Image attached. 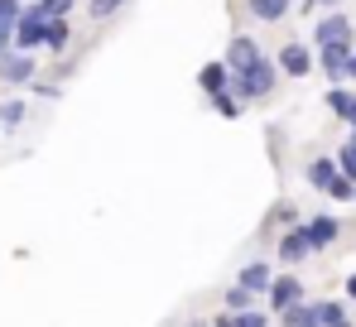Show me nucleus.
Returning a JSON list of instances; mask_svg holds the SVG:
<instances>
[{"label":"nucleus","instance_id":"25","mask_svg":"<svg viewBox=\"0 0 356 327\" xmlns=\"http://www.w3.org/2000/svg\"><path fill=\"white\" fill-rule=\"evenodd\" d=\"M265 323H270L265 313H250V308H245V313H236V327H265Z\"/></svg>","mask_w":356,"mask_h":327},{"label":"nucleus","instance_id":"16","mask_svg":"<svg viewBox=\"0 0 356 327\" xmlns=\"http://www.w3.org/2000/svg\"><path fill=\"white\" fill-rule=\"evenodd\" d=\"M67 39H72L67 19H49V29H44V49H54V54H63V49H67Z\"/></svg>","mask_w":356,"mask_h":327},{"label":"nucleus","instance_id":"2","mask_svg":"<svg viewBox=\"0 0 356 327\" xmlns=\"http://www.w3.org/2000/svg\"><path fill=\"white\" fill-rule=\"evenodd\" d=\"M337 44H356V29H352V15L342 10H323V19L313 24V49H337Z\"/></svg>","mask_w":356,"mask_h":327},{"label":"nucleus","instance_id":"19","mask_svg":"<svg viewBox=\"0 0 356 327\" xmlns=\"http://www.w3.org/2000/svg\"><path fill=\"white\" fill-rule=\"evenodd\" d=\"M327 198H337V202H356V178L337 173V178L327 183Z\"/></svg>","mask_w":356,"mask_h":327},{"label":"nucleus","instance_id":"5","mask_svg":"<svg viewBox=\"0 0 356 327\" xmlns=\"http://www.w3.org/2000/svg\"><path fill=\"white\" fill-rule=\"evenodd\" d=\"M197 92H202V97H222V92H232V67H227V58L197 67Z\"/></svg>","mask_w":356,"mask_h":327},{"label":"nucleus","instance_id":"31","mask_svg":"<svg viewBox=\"0 0 356 327\" xmlns=\"http://www.w3.org/2000/svg\"><path fill=\"white\" fill-rule=\"evenodd\" d=\"M337 327H352V318H342V323H337Z\"/></svg>","mask_w":356,"mask_h":327},{"label":"nucleus","instance_id":"23","mask_svg":"<svg viewBox=\"0 0 356 327\" xmlns=\"http://www.w3.org/2000/svg\"><path fill=\"white\" fill-rule=\"evenodd\" d=\"M19 120H24V102H5V106H0V125H5V130H15Z\"/></svg>","mask_w":356,"mask_h":327},{"label":"nucleus","instance_id":"9","mask_svg":"<svg viewBox=\"0 0 356 327\" xmlns=\"http://www.w3.org/2000/svg\"><path fill=\"white\" fill-rule=\"evenodd\" d=\"M337 231H342V221L327 217V212H323V217H313V221H303V236H308V246H313V250L332 246V241H337Z\"/></svg>","mask_w":356,"mask_h":327},{"label":"nucleus","instance_id":"8","mask_svg":"<svg viewBox=\"0 0 356 327\" xmlns=\"http://www.w3.org/2000/svg\"><path fill=\"white\" fill-rule=\"evenodd\" d=\"M352 54H356V44H337V49H323V54H318V63H323V72H327L332 82H347Z\"/></svg>","mask_w":356,"mask_h":327},{"label":"nucleus","instance_id":"18","mask_svg":"<svg viewBox=\"0 0 356 327\" xmlns=\"http://www.w3.org/2000/svg\"><path fill=\"white\" fill-rule=\"evenodd\" d=\"M212 106H217V115H227V120H241L245 102H241L236 92H222V97H212Z\"/></svg>","mask_w":356,"mask_h":327},{"label":"nucleus","instance_id":"6","mask_svg":"<svg viewBox=\"0 0 356 327\" xmlns=\"http://www.w3.org/2000/svg\"><path fill=\"white\" fill-rule=\"evenodd\" d=\"M294 303H303V284H298L294 274H275V284H270V308H275V313H289Z\"/></svg>","mask_w":356,"mask_h":327},{"label":"nucleus","instance_id":"26","mask_svg":"<svg viewBox=\"0 0 356 327\" xmlns=\"http://www.w3.org/2000/svg\"><path fill=\"white\" fill-rule=\"evenodd\" d=\"M332 5H342V0H303V5H298V10H303V15H308V19H313V10H332Z\"/></svg>","mask_w":356,"mask_h":327},{"label":"nucleus","instance_id":"10","mask_svg":"<svg viewBox=\"0 0 356 327\" xmlns=\"http://www.w3.org/2000/svg\"><path fill=\"white\" fill-rule=\"evenodd\" d=\"M241 289H250V294H270V284H275V270L265 265V260H255V265H245L236 279Z\"/></svg>","mask_w":356,"mask_h":327},{"label":"nucleus","instance_id":"4","mask_svg":"<svg viewBox=\"0 0 356 327\" xmlns=\"http://www.w3.org/2000/svg\"><path fill=\"white\" fill-rule=\"evenodd\" d=\"M34 77V54H24V49H10V54H0V82H10V87H24Z\"/></svg>","mask_w":356,"mask_h":327},{"label":"nucleus","instance_id":"14","mask_svg":"<svg viewBox=\"0 0 356 327\" xmlns=\"http://www.w3.org/2000/svg\"><path fill=\"white\" fill-rule=\"evenodd\" d=\"M337 173H342V168H337V154H332V159H313V164H308V183L323 188V193H327V183H332Z\"/></svg>","mask_w":356,"mask_h":327},{"label":"nucleus","instance_id":"22","mask_svg":"<svg viewBox=\"0 0 356 327\" xmlns=\"http://www.w3.org/2000/svg\"><path fill=\"white\" fill-rule=\"evenodd\" d=\"M342 318H347L342 303H318V327H337Z\"/></svg>","mask_w":356,"mask_h":327},{"label":"nucleus","instance_id":"1","mask_svg":"<svg viewBox=\"0 0 356 327\" xmlns=\"http://www.w3.org/2000/svg\"><path fill=\"white\" fill-rule=\"evenodd\" d=\"M227 67H232V92H236L245 106L275 97V87H280V63L260 54V44L250 34H236L227 44Z\"/></svg>","mask_w":356,"mask_h":327},{"label":"nucleus","instance_id":"21","mask_svg":"<svg viewBox=\"0 0 356 327\" xmlns=\"http://www.w3.org/2000/svg\"><path fill=\"white\" fill-rule=\"evenodd\" d=\"M120 5H125V0H87V15H92V19H111Z\"/></svg>","mask_w":356,"mask_h":327},{"label":"nucleus","instance_id":"12","mask_svg":"<svg viewBox=\"0 0 356 327\" xmlns=\"http://www.w3.org/2000/svg\"><path fill=\"white\" fill-rule=\"evenodd\" d=\"M289 5H294V0H245V10H250L260 24H275V19H284V15H289Z\"/></svg>","mask_w":356,"mask_h":327},{"label":"nucleus","instance_id":"17","mask_svg":"<svg viewBox=\"0 0 356 327\" xmlns=\"http://www.w3.org/2000/svg\"><path fill=\"white\" fill-rule=\"evenodd\" d=\"M284 318V327H318V303L308 308V303H294L289 313H280Z\"/></svg>","mask_w":356,"mask_h":327},{"label":"nucleus","instance_id":"27","mask_svg":"<svg viewBox=\"0 0 356 327\" xmlns=\"http://www.w3.org/2000/svg\"><path fill=\"white\" fill-rule=\"evenodd\" d=\"M217 327H236V313H222V318H217Z\"/></svg>","mask_w":356,"mask_h":327},{"label":"nucleus","instance_id":"30","mask_svg":"<svg viewBox=\"0 0 356 327\" xmlns=\"http://www.w3.org/2000/svg\"><path fill=\"white\" fill-rule=\"evenodd\" d=\"M347 125H352V135H356V111H352V120H347Z\"/></svg>","mask_w":356,"mask_h":327},{"label":"nucleus","instance_id":"3","mask_svg":"<svg viewBox=\"0 0 356 327\" xmlns=\"http://www.w3.org/2000/svg\"><path fill=\"white\" fill-rule=\"evenodd\" d=\"M275 63H280V72H284V77H308V72H313V54H308V44H298V39L280 44Z\"/></svg>","mask_w":356,"mask_h":327},{"label":"nucleus","instance_id":"28","mask_svg":"<svg viewBox=\"0 0 356 327\" xmlns=\"http://www.w3.org/2000/svg\"><path fill=\"white\" fill-rule=\"evenodd\" d=\"M347 294H352V303H356V270L347 274Z\"/></svg>","mask_w":356,"mask_h":327},{"label":"nucleus","instance_id":"7","mask_svg":"<svg viewBox=\"0 0 356 327\" xmlns=\"http://www.w3.org/2000/svg\"><path fill=\"white\" fill-rule=\"evenodd\" d=\"M44 29H49V19H39V15H19V24H15V49H24V54H34L39 44H44Z\"/></svg>","mask_w":356,"mask_h":327},{"label":"nucleus","instance_id":"24","mask_svg":"<svg viewBox=\"0 0 356 327\" xmlns=\"http://www.w3.org/2000/svg\"><path fill=\"white\" fill-rule=\"evenodd\" d=\"M227 308H232V313H245V308H250V289L232 284V289H227Z\"/></svg>","mask_w":356,"mask_h":327},{"label":"nucleus","instance_id":"20","mask_svg":"<svg viewBox=\"0 0 356 327\" xmlns=\"http://www.w3.org/2000/svg\"><path fill=\"white\" fill-rule=\"evenodd\" d=\"M337 168H342L347 178H356V135H347V145L337 150Z\"/></svg>","mask_w":356,"mask_h":327},{"label":"nucleus","instance_id":"13","mask_svg":"<svg viewBox=\"0 0 356 327\" xmlns=\"http://www.w3.org/2000/svg\"><path fill=\"white\" fill-rule=\"evenodd\" d=\"M327 111H332L337 120H352V111H356V92H347V87L337 82V87L327 92Z\"/></svg>","mask_w":356,"mask_h":327},{"label":"nucleus","instance_id":"11","mask_svg":"<svg viewBox=\"0 0 356 327\" xmlns=\"http://www.w3.org/2000/svg\"><path fill=\"white\" fill-rule=\"evenodd\" d=\"M308 250H313V246H308L303 226H294V231H284V241H280V260H284V265H298V260H303Z\"/></svg>","mask_w":356,"mask_h":327},{"label":"nucleus","instance_id":"29","mask_svg":"<svg viewBox=\"0 0 356 327\" xmlns=\"http://www.w3.org/2000/svg\"><path fill=\"white\" fill-rule=\"evenodd\" d=\"M347 77H352V82H356V54H352V67H347Z\"/></svg>","mask_w":356,"mask_h":327},{"label":"nucleus","instance_id":"15","mask_svg":"<svg viewBox=\"0 0 356 327\" xmlns=\"http://www.w3.org/2000/svg\"><path fill=\"white\" fill-rule=\"evenodd\" d=\"M24 10H29V15H39V19H67L72 0H29Z\"/></svg>","mask_w":356,"mask_h":327}]
</instances>
